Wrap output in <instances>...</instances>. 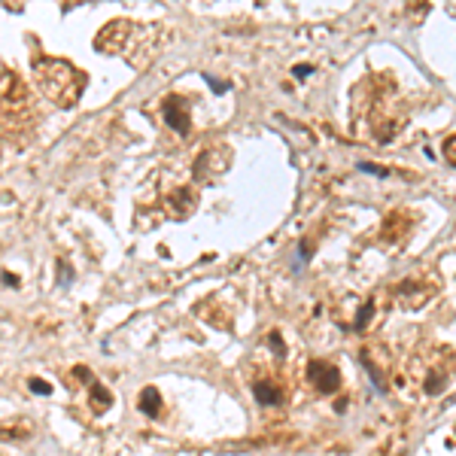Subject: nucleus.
<instances>
[{
	"label": "nucleus",
	"instance_id": "obj_1",
	"mask_svg": "<svg viewBox=\"0 0 456 456\" xmlns=\"http://www.w3.org/2000/svg\"><path fill=\"white\" fill-rule=\"evenodd\" d=\"M34 70L40 73V86L58 106H73L82 95V79L79 70H73L67 61H37L34 58Z\"/></svg>",
	"mask_w": 456,
	"mask_h": 456
},
{
	"label": "nucleus",
	"instance_id": "obj_2",
	"mask_svg": "<svg viewBox=\"0 0 456 456\" xmlns=\"http://www.w3.org/2000/svg\"><path fill=\"white\" fill-rule=\"evenodd\" d=\"M307 380L319 392H334L338 390V383H341V374H338V368L329 365V362H310L307 365Z\"/></svg>",
	"mask_w": 456,
	"mask_h": 456
},
{
	"label": "nucleus",
	"instance_id": "obj_3",
	"mask_svg": "<svg viewBox=\"0 0 456 456\" xmlns=\"http://www.w3.org/2000/svg\"><path fill=\"white\" fill-rule=\"evenodd\" d=\"M162 116H164V122L177 134H186L189 131V113H186V106H182L180 97H167V101L162 104Z\"/></svg>",
	"mask_w": 456,
	"mask_h": 456
},
{
	"label": "nucleus",
	"instance_id": "obj_4",
	"mask_svg": "<svg viewBox=\"0 0 456 456\" xmlns=\"http://www.w3.org/2000/svg\"><path fill=\"white\" fill-rule=\"evenodd\" d=\"M167 207H171L173 216H186V213H192V207H195V195L189 192V189H180V192H173L167 198Z\"/></svg>",
	"mask_w": 456,
	"mask_h": 456
},
{
	"label": "nucleus",
	"instance_id": "obj_5",
	"mask_svg": "<svg viewBox=\"0 0 456 456\" xmlns=\"http://www.w3.org/2000/svg\"><path fill=\"white\" fill-rule=\"evenodd\" d=\"M253 395H256L258 405H268V408L280 401V390L274 383H268V380H258V383L253 386Z\"/></svg>",
	"mask_w": 456,
	"mask_h": 456
},
{
	"label": "nucleus",
	"instance_id": "obj_6",
	"mask_svg": "<svg viewBox=\"0 0 456 456\" xmlns=\"http://www.w3.org/2000/svg\"><path fill=\"white\" fill-rule=\"evenodd\" d=\"M158 408H162V395H158V390L146 386V390L140 392V410L149 417H158Z\"/></svg>",
	"mask_w": 456,
	"mask_h": 456
},
{
	"label": "nucleus",
	"instance_id": "obj_7",
	"mask_svg": "<svg viewBox=\"0 0 456 456\" xmlns=\"http://www.w3.org/2000/svg\"><path fill=\"white\" fill-rule=\"evenodd\" d=\"M91 405H95V410H104L106 405H110V392H106L101 383L91 386Z\"/></svg>",
	"mask_w": 456,
	"mask_h": 456
},
{
	"label": "nucleus",
	"instance_id": "obj_8",
	"mask_svg": "<svg viewBox=\"0 0 456 456\" xmlns=\"http://www.w3.org/2000/svg\"><path fill=\"white\" fill-rule=\"evenodd\" d=\"M371 314H374V304H362V310L359 314H356V329H365V325H368V319H371Z\"/></svg>",
	"mask_w": 456,
	"mask_h": 456
},
{
	"label": "nucleus",
	"instance_id": "obj_9",
	"mask_svg": "<svg viewBox=\"0 0 456 456\" xmlns=\"http://www.w3.org/2000/svg\"><path fill=\"white\" fill-rule=\"evenodd\" d=\"M444 158L450 162L453 167H456V137H450V140L444 143Z\"/></svg>",
	"mask_w": 456,
	"mask_h": 456
},
{
	"label": "nucleus",
	"instance_id": "obj_10",
	"mask_svg": "<svg viewBox=\"0 0 456 456\" xmlns=\"http://www.w3.org/2000/svg\"><path fill=\"white\" fill-rule=\"evenodd\" d=\"M30 390H34V392H40V395H46V392H52V386L49 383H46V380H30Z\"/></svg>",
	"mask_w": 456,
	"mask_h": 456
},
{
	"label": "nucleus",
	"instance_id": "obj_11",
	"mask_svg": "<svg viewBox=\"0 0 456 456\" xmlns=\"http://www.w3.org/2000/svg\"><path fill=\"white\" fill-rule=\"evenodd\" d=\"M268 341H271V347L277 350V353H283V341H280V334H277V332H274V334H271Z\"/></svg>",
	"mask_w": 456,
	"mask_h": 456
},
{
	"label": "nucleus",
	"instance_id": "obj_12",
	"mask_svg": "<svg viewBox=\"0 0 456 456\" xmlns=\"http://www.w3.org/2000/svg\"><path fill=\"white\" fill-rule=\"evenodd\" d=\"M310 70H314V67H310V64H304V67L298 64V67H295V76H298V79H304V76H307Z\"/></svg>",
	"mask_w": 456,
	"mask_h": 456
},
{
	"label": "nucleus",
	"instance_id": "obj_13",
	"mask_svg": "<svg viewBox=\"0 0 456 456\" xmlns=\"http://www.w3.org/2000/svg\"><path fill=\"white\" fill-rule=\"evenodd\" d=\"M207 82H210V86H213V91H216V95H222V91L228 88V86H222V82H216V79H210V76H207Z\"/></svg>",
	"mask_w": 456,
	"mask_h": 456
}]
</instances>
